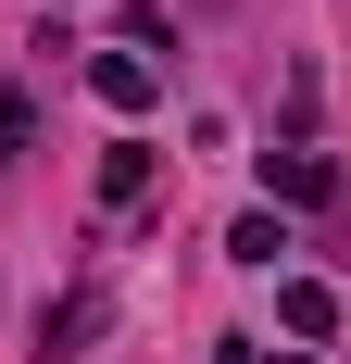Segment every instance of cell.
Masks as SVG:
<instances>
[{"mask_svg":"<svg viewBox=\"0 0 351 364\" xmlns=\"http://www.w3.org/2000/svg\"><path fill=\"white\" fill-rule=\"evenodd\" d=\"M226 252H239V264H288V226H276V214H239V226H226Z\"/></svg>","mask_w":351,"mask_h":364,"instance_id":"obj_6","label":"cell"},{"mask_svg":"<svg viewBox=\"0 0 351 364\" xmlns=\"http://www.w3.org/2000/svg\"><path fill=\"white\" fill-rule=\"evenodd\" d=\"M88 339H101V301H88V289H75V301H50V314H38V352H50V364H75V352H88Z\"/></svg>","mask_w":351,"mask_h":364,"instance_id":"obj_4","label":"cell"},{"mask_svg":"<svg viewBox=\"0 0 351 364\" xmlns=\"http://www.w3.org/2000/svg\"><path fill=\"white\" fill-rule=\"evenodd\" d=\"M276 327L288 339H339V289L326 277H276Z\"/></svg>","mask_w":351,"mask_h":364,"instance_id":"obj_1","label":"cell"},{"mask_svg":"<svg viewBox=\"0 0 351 364\" xmlns=\"http://www.w3.org/2000/svg\"><path fill=\"white\" fill-rule=\"evenodd\" d=\"M139 188H151V139H113L101 151V201H139Z\"/></svg>","mask_w":351,"mask_h":364,"instance_id":"obj_5","label":"cell"},{"mask_svg":"<svg viewBox=\"0 0 351 364\" xmlns=\"http://www.w3.org/2000/svg\"><path fill=\"white\" fill-rule=\"evenodd\" d=\"M288 364H301V352H288Z\"/></svg>","mask_w":351,"mask_h":364,"instance_id":"obj_8","label":"cell"},{"mask_svg":"<svg viewBox=\"0 0 351 364\" xmlns=\"http://www.w3.org/2000/svg\"><path fill=\"white\" fill-rule=\"evenodd\" d=\"M26 126H38V101H26V88H13V75H0V164L26 151Z\"/></svg>","mask_w":351,"mask_h":364,"instance_id":"obj_7","label":"cell"},{"mask_svg":"<svg viewBox=\"0 0 351 364\" xmlns=\"http://www.w3.org/2000/svg\"><path fill=\"white\" fill-rule=\"evenodd\" d=\"M88 88H101L113 113H151V88H163V75H151L139 50H88Z\"/></svg>","mask_w":351,"mask_h":364,"instance_id":"obj_2","label":"cell"},{"mask_svg":"<svg viewBox=\"0 0 351 364\" xmlns=\"http://www.w3.org/2000/svg\"><path fill=\"white\" fill-rule=\"evenodd\" d=\"M276 201H326V164H314L301 139H288V151H264V214H276Z\"/></svg>","mask_w":351,"mask_h":364,"instance_id":"obj_3","label":"cell"}]
</instances>
